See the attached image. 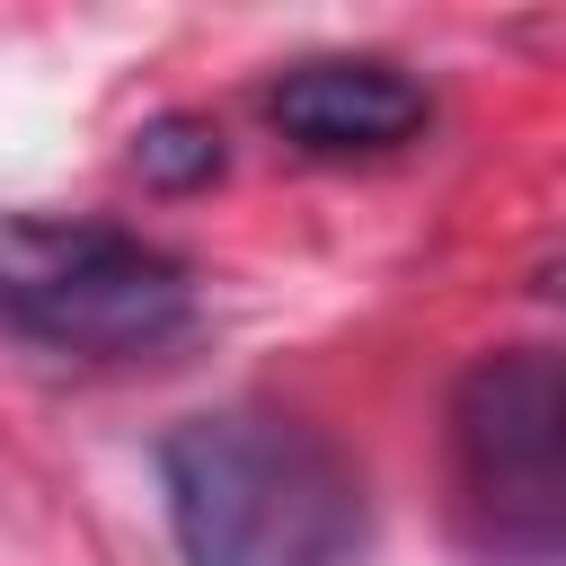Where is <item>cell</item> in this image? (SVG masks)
Wrapping results in <instances>:
<instances>
[{"mask_svg": "<svg viewBox=\"0 0 566 566\" xmlns=\"http://www.w3.org/2000/svg\"><path fill=\"white\" fill-rule=\"evenodd\" d=\"M159 513L186 566H354L363 469L283 407H203L159 433Z\"/></svg>", "mask_w": 566, "mask_h": 566, "instance_id": "obj_1", "label": "cell"}, {"mask_svg": "<svg viewBox=\"0 0 566 566\" xmlns=\"http://www.w3.org/2000/svg\"><path fill=\"white\" fill-rule=\"evenodd\" d=\"M195 327V265L124 221L0 212V336L53 363H142Z\"/></svg>", "mask_w": 566, "mask_h": 566, "instance_id": "obj_2", "label": "cell"}, {"mask_svg": "<svg viewBox=\"0 0 566 566\" xmlns=\"http://www.w3.org/2000/svg\"><path fill=\"white\" fill-rule=\"evenodd\" d=\"M451 495L486 566L566 557V363L548 345L478 354L451 389Z\"/></svg>", "mask_w": 566, "mask_h": 566, "instance_id": "obj_3", "label": "cell"}, {"mask_svg": "<svg viewBox=\"0 0 566 566\" xmlns=\"http://www.w3.org/2000/svg\"><path fill=\"white\" fill-rule=\"evenodd\" d=\"M433 115L424 80H407L398 62L380 53H318V62H292L274 88H265V124L310 150V159H371V150H398L416 142Z\"/></svg>", "mask_w": 566, "mask_h": 566, "instance_id": "obj_4", "label": "cell"}, {"mask_svg": "<svg viewBox=\"0 0 566 566\" xmlns=\"http://www.w3.org/2000/svg\"><path fill=\"white\" fill-rule=\"evenodd\" d=\"M133 168H142V186H159V195H195V186H212L221 177V124L212 115H150L142 133H133Z\"/></svg>", "mask_w": 566, "mask_h": 566, "instance_id": "obj_5", "label": "cell"}]
</instances>
